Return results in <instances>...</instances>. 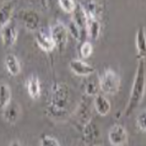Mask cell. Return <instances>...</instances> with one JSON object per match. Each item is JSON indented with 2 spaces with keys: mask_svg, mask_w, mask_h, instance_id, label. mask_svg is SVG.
<instances>
[{
  "mask_svg": "<svg viewBox=\"0 0 146 146\" xmlns=\"http://www.w3.org/2000/svg\"><path fill=\"white\" fill-rule=\"evenodd\" d=\"M82 137L83 142L87 145H91L96 143V139L99 137V130L97 126L93 123L92 119L82 126Z\"/></svg>",
  "mask_w": 146,
  "mask_h": 146,
  "instance_id": "cell-10",
  "label": "cell"
},
{
  "mask_svg": "<svg viewBox=\"0 0 146 146\" xmlns=\"http://www.w3.org/2000/svg\"><path fill=\"white\" fill-rule=\"evenodd\" d=\"M136 48L137 52V58L145 59L146 56V35L145 27L140 26L136 34Z\"/></svg>",
  "mask_w": 146,
  "mask_h": 146,
  "instance_id": "cell-13",
  "label": "cell"
},
{
  "mask_svg": "<svg viewBox=\"0 0 146 146\" xmlns=\"http://www.w3.org/2000/svg\"><path fill=\"white\" fill-rule=\"evenodd\" d=\"M100 90L99 86V79L96 80V78H90L85 84V93L88 96H95L98 94Z\"/></svg>",
  "mask_w": 146,
  "mask_h": 146,
  "instance_id": "cell-21",
  "label": "cell"
},
{
  "mask_svg": "<svg viewBox=\"0 0 146 146\" xmlns=\"http://www.w3.org/2000/svg\"><path fill=\"white\" fill-rule=\"evenodd\" d=\"M14 6L11 3H5L0 6V28L11 21Z\"/></svg>",
  "mask_w": 146,
  "mask_h": 146,
  "instance_id": "cell-19",
  "label": "cell"
},
{
  "mask_svg": "<svg viewBox=\"0 0 146 146\" xmlns=\"http://www.w3.org/2000/svg\"><path fill=\"white\" fill-rule=\"evenodd\" d=\"M101 31L102 26L98 19L88 17L86 27V33L88 34V38L93 40H96L100 37Z\"/></svg>",
  "mask_w": 146,
  "mask_h": 146,
  "instance_id": "cell-17",
  "label": "cell"
},
{
  "mask_svg": "<svg viewBox=\"0 0 146 146\" xmlns=\"http://www.w3.org/2000/svg\"><path fill=\"white\" fill-rule=\"evenodd\" d=\"M69 68L77 76H90L95 73L94 67L82 60H72Z\"/></svg>",
  "mask_w": 146,
  "mask_h": 146,
  "instance_id": "cell-9",
  "label": "cell"
},
{
  "mask_svg": "<svg viewBox=\"0 0 146 146\" xmlns=\"http://www.w3.org/2000/svg\"><path fill=\"white\" fill-rule=\"evenodd\" d=\"M20 19L25 25V27L28 31L34 32L38 29L39 23V16L35 11L33 10H25L21 12Z\"/></svg>",
  "mask_w": 146,
  "mask_h": 146,
  "instance_id": "cell-7",
  "label": "cell"
},
{
  "mask_svg": "<svg viewBox=\"0 0 146 146\" xmlns=\"http://www.w3.org/2000/svg\"><path fill=\"white\" fill-rule=\"evenodd\" d=\"M0 35L3 45L5 47H11L17 41L19 33L17 27L11 21L2 28H0Z\"/></svg>",
  "mask_w": 146,
  "mask_h": 146,
  "instance_id": "cell-6",
  "label": "cell"
},
{
  "mask_svg": "<svg viewBox=\"0 0 146 146\" xmlns=\"http://www.w3.org/2000/svg\"><path fill=\"white\" fill-rule=\"evenodd\" d=\"M11 101V90L6 83H0V109L3 110Z\"/></svg>",
  "mask_w": 146,
  "mask_h": 146,
  "instance_id": "cell-20",
  "label": "cell"
},
{
  "mask_svg": "<svg viewBox=\"0 0 146 146\" xmlns=\"http://www.w3.org/2000/svg\"><path fill=\"white\" fill-rule=\"evenodd\" d=\"M9 145H11V146H18V145H22V143H21L19 140L16 139V140L11 141V142L10 143V144H9Z\"/></svg>",
  "mask_w": 146,
  "mask_h": 146,
  "instance_id": "cell-28",
  "label": "cell"
},
{
  "mask_svg": "<svg viewBox=\"0 0 146 146\" xmlns=\"http://www.w3.org/2000/svg\"><path fill=\"white\" fill-rule=\"evenodd\" d=\"M38 46L46 52H50L55 48V45L51 36H47L43 33H38L35 37Z\"/></svg>",
  "mask_w": 146,
  "mask_h": 146,
  "instance_id": "cell-18",
  "label": "cell"
},
{
  "mask_svg": "<svg viewBox=\"0 0 146 146\" xmlns=\"http://www.w3.org/2000/svg\"><path fill=\"white\" fill-rule=\"evenodd\" d=\"M100 90L106 95L114 96L118 93L121 86V79L119 74L113 69H106L99 78Z\"/></svg>",
  "mask_w": 146,
  "mask_h": 146,
  "instance_id": "cell-3",
  "label": "cell"
},
{
  "mask_svg": "<svg viewBox=\"0 0 146 146\" xmlns=\"http://www.w3.org/2000/svg\"><path fill=\"white\" fill-rule=\"evenodd\" d=\"M124 115H130L141 103L145 92V59H139Z\"/></svg>",
  "mask_w": 146,
  "mask_h": 146,
  "instance_id": "cell-2",
  "label": "cell"
},
{
  "mask_svg": "<svg viewBox=\"0 0 146 146\" xmlns=\"http://www.w3.org/2000/svg\"><path fill=\"white\" fill-rule=\"evenodd\" d=\"M109 141L113 146H123L128 143V133L126 129L120 125H113L109 131Z\"/></svg>",
  "mask_w": 146,
  "mask_h": 146,
  "instance_id": "cell-5",
  "label": "cell"
},
{
  "mask_svg": "<svg viewBox=\"0 0 146 146\" xmlns=\"http://www.w3.org/2000/svg\"><path fill=\"white\" fill-rule=\"evenodd\" d=\"M81 56L83 59H88L93 52V46L89 41H84L81 46Z\"/></svg>",
  "mask_w": 146,
  "mask_h": 146,
  "instance_id": "cell-27",
  "label": "cell"
},
{
  "mask_svg": "<svg viewBox=\"0 0 146 146\" xmlns=\"http://www.w3.org/2000/svg\"><path fill=\"white\" fill-rule=\"evenodd\" d=\"M67 28H68V33L71 34V36L76 39L77 41H81L82 40V38L83 37V34L84 33L82 31V29L79 27V26L71 19L67 26Z\"/></svg>",
  "mask_w": 146,
  "mask_h": 146,
  "instance_id": "cell-23",
  "label": "cell"
},
{
  "mask_svg": "<svg viewBox=\"0 0 146 146\" xmlns=\"http://www.w3.org/2000/svg\"><path fill=\"white\" fill-rule=\"evenodd\" d=\"M26 89L28 95L33 100H37L40 97L41 95V86L40 82L37 76L32 75L28 78L26 82Z\"/></svg>",
  "mask_w": 146,
  "mask_h": 146,
  "instance_id": "cell-15",
  "label": "cell"
},
{
  "mask_svg": "<svg viewBox=\"0 0 146 146\" xmlns=\"http://www.w3.org/2000/svg\"><path fill=\"white\" fill-rule=\"evenodd\" d=\"M76 120L80 126L85 125L88 121L91 120V111H90V106L88 102L83 99L80 107L76 112Z\"/></svg>",
  "mask_w": 146,
  "mask_h": 146,
  "instance_id": "cell-14",
  "label": "cell"
},
{
  "mask_svg": "<svg viewBox=\"0 0 146 146\" xmlns=\"http://www.w3.org/2000/svg\"><path fill=\"white\" fill-rule=\"evenodd\" d=\"M136 124L139 130L142 132L146 131V110H143L136 119Z\"/></svg>",
  "mask_w": 146,
  "mask_h": 146,
  "instance_id": "cell-26",
  "label": "cell"
},
{
  "mask_svg": "<svg viewBox=\"0 0 146 146\" xmlns=\"http://www.w3.org/2000/svg\"><path fill=\"white\" fill-rule=\"evenodd\" d=\"M39 144L41 146H60V142L52 136L50 135H44L42 136Z\"/></svg>",
  "mask_w": 146,
  "mask_h": 146,
  "instance_id": "cell-25",
  "label": "cell"
},
{
  "mask_svg": "<svg viewBox=\"0 0 146 146\" xmlns=\"http://www.w3.org/2000/svg\"><path fill=\"white\" fill-rule=\"evenodd\" d=\"M85 11L88 17L98 19V17L102 13V7L99 3H97L96 1H94V0H91V1L88 3V9L87 10L85 9Z\"/></svg>",
  "mask_w": 146,
  "mask_h": 146,
  "instance_id": "cell-22",
  "label": "cell"
},
{
  "mask_svg": "<svg viewBox=\"0 0 146 146\" xmlns=\"http://www.w3.org/2000/svg\"><path fill=\"white\" fill-rule=\"evenodd\" d=\"M72 20L82 29V31L86 33V27H87V22L88 16L87 14V12L81 5H76L75 9L72 12Z\"/></svg>",
  "mask_w": 146,
  "mask_h": 146,
  "instance_id": "cell-11",
  "label": "cell"
},
{
  "mask_svg": "<svg viewBox=\"0 0 146 146\" xmlns=\"http://www.w3.org/2000/svg\"><path fill=\"white\" fill-rule=\"evenodd\" d=\"M94 104L96 112L102 116H106L110 112V109H111L110 102L108 100L107 97H105L102 95L97 94L96 96H95Z\"/></svg>",
  "mask_w": 146,
  "mask_h": 146,
  "instance_id": "cell-16",
  "label": "cell"
},
{
  "mask_svg": "<svg viewBox=\"0 0 146 146\" xmlns=\"http://www.w3.org/2000/svg\"><path fill=\"white\" fill-rule=\"evenodd\" d=\"M5 66L9 74L17 76L21 72V65L19 58L13 54H8L5 58Z\"/></svg>",
  "mask_w": 146,
  "mask_h": 146,
  "instance_id": "cell-12",
  "label": "cell"
},
{
  "mask_svg": "<svg viewBox=\"0 0 146 146\" xmlns=\"http://www.w3.org/2000/svg\"><path fill=\"white\" fill-rule=\"evenodd\" d=\"M5 121L9 124H15L21 116V107L16 102H11L3 109Z\"/></svg>",
  "mask_w": 146,
  "mask_h": 146,
  "instance_id": "cell-8",
  "label": "cell"
},
{
  "mask_svg": "<svg viewBox=\"0 0 146 146\" xmlns=\"http://www.w3.org/2000/svg\"><path fill=\"white\" fill-rule=\"evenodd\" d=\"M59 5L62 11L67 13H72L77 5L74 0H59Z\"/></svg>",
  "mask_w": 146,
  "mask_h": 146,
  "instance_id": "cell-24",
  "label": "cell"
},
{
  "mask_svg": "<svg viewBox=\"0 0 146 146\" xmlns=\"http://www.w3.org/2000/svg\"><path fill=\"white\" fill-rule=\"evenodd\" d=\"M68 31L67 26L62 23H56L51 27V38L55 47L63 49L68 42Z\"/></svg>",
  "mask_w": 146,
  "mask_h": 146,
  "instance_id": "cell-4",
  "label": "cell"
},
{
  "mask_svg": "<svg viewBox=\"0 0 146 146\" xmlns=\"http://www.w3.org/2000/svg\"><path fill=\"white\" fill-rule=\"evenodd\" d=\"M71 102L69 87L63 82H56L52 87L47 110L54 117L63 116L67 113Z\"/></svg>",
  "mask_w": 146,
  "mask_h": 146,
  "instance_id": "cell-1",
  "label": "cell"
}]
</instances>
